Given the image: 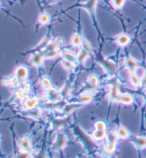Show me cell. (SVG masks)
I'll use <instances>...</instances> for the list:
<instances>
[{
	"mask_svg": "<svg viewBox=\"0 0 146 158\" xmlns=\"http://www.w3.org/2000/svg\"><path fill=\"white\" fill-rule=\"evenodd\" d=\"M59 46L58 45L56 41H52V42H49L47 46H46V50L47 52H51V51H57L59 49Z\"/></svg>",
	"mask_w": 146,
	"mask_h": 158,
	"instance_id": "31",
	"label": "cell"
},
{
	"mask_svg": "<svg viewBox=\"0 0 146 158\" xmlns=\"http://www.w3.org/2000/svg\"><path fill=\"white\" fill-rule=\"evenodd\" d=\"M106 138H107L108 141L115 142V143H117L118 140H119V137H118L116 132H114L113 131L108 132Z\"/></svg>",
	"mask_w": 146,
	"mask_h": 158,
	"instance_id": "27",
	"label": "cell"
},
{
	"mask_svg": "<svg viewBox=\"0 0 146 158\" xmlns=\"http://www.w3.org/2000/svg\"><path fill=\"white\" fill-rule=\"evenodd\" d=\"M14 76L17 78L20 82H26L29 76V69L27 66L20 65L15 69Z\"/></svg>",
	"mask_w": 146,
	"mask_h": 158,
	"instance_id": "2",
	"label": "cell"
},
{
	"mask_svg": "<svg viewBox=\"0 0 146 158\" xmlns=\"http://www.w3.org/2000/svg\"><path fill=\"white\" fill-rule=\"evenodd\" d=\"M101 64L103 65V68L107 71L108 73L114 74L116 72V67H115V64H113V63H111L108 61H106V60L101 59Z\"/></svg>",
	"mask_w": 146,
	"mask_h": 158,
	"instance_id": "14",
	"label": "cell"
},
{
	"mask_svg": "<svg viewBox=\"0 0 146 158\" xmlns=\"http://www.w3.org/2000/svg\"><path fill=\"white\" fill-rule=\"evenodd\" d=\"M87 82H89V83H91V84L94 85H98L99 79L96 75H91L88 78Z\"/></svg>",
	"mask_w": 146,
	"mask_h": 158,
	"instance_id": "32",
	"label": "cell"
},
{
	"mask_svg": "<svg viewBox=\"0 0 146 158\" xmlns=\"http://www.w3.org/2000/svg\"><path fill=\"white\" fill-rule=\"evenodd\" d=\"M119 96L120 94L119 85H118V83H114V84L111 85L109 90V98L112 101L115 102Z\"/></svg>",
	"mask_w": 146,
	"mask_h": 158,
	"instance_id": "10",
	"label": "cell"
},
{
	"mask_svg": "<svg viewBox=\"0 0 146 158\" xmlns=\"http://www.w3.org/2000/svg\"><path fill=\"white\" fill-rule=\"evenodd\" d=\"M93 99H94V97L91 94H83L78 96V101L81 104H89L92 102Z\"/></svg>",
	"mask_w": 146,
	"mask_h": 158,
	"instance_id": "18",
	"label": "cell"
},
{
	"mask_svg": "<svg viewBox=\"0 0 146 158\" xmlns=\"http://www.w3.org/2000/svg\"><path fill=\"white\" fill-rule=\"evenodd\" d=\"M116 134L119 138L120 139H128L131 137V133L127 130L126 127L123 126V125H119L117 127L116 129Z\"/></svg>",
	"mask_w": 146,
	"mask_h": 158,
	"instance_id": "11",
	"label": "cell"
},
{
	"mask_svg": "<svg viewBox=\"0 0 146 158\" xmlns=\"http://www.w3.org/2000/svg\"><path fill=\"white\" fill-rule=\"evenodd\" d=\"M46 95L48 100L51 103H58L62 99L61 91L54 87L46 90Z\"/></svg>",
	"mask_w": 146,
	"mask_h": 158,
	"instance_id": "3",
	"label": "cell"
},
{
	"mask_svg": "<svg viewBox=\"0 0 146 158\" xmlns=\"http://www.w3.org/2000/svg\"><path fill=\"white\" fill-rule=\"evenodd\" d=\"M139 66H140V64L138 61H136L135 59H133V58L129 57L126 59V66L128 68V70L130 69H137Z\"/></svg>",
	"mask_w": 146,
	"mask_h": 158,
	"instance_id": "20",
	"label": "cell"
},
{
	"mask_svg": "<svg viewBox=\"0 0 146 158\" xmlns=\"http://www.w3.org/2000/svg\"><path fill=\"white\" fill-rule=\"evenodd\" d=\"M59 56V51H51L47 52L44 54V58L46 59H54Z\"/></svg>",
	"mask_w": 146,
	"mask_h": 158,
	"instance_id": "24",
	"label": "cell"
},
{
	"mask_svg": "<svg viewBox=\"0 0 146 158\" xmlns=\"http://www.w3.org/2000/svg\"><path fill=\"white\" fill-rule=\"evenodd\" d=\"M39 21L41 24H47L50 22V17L46 13H42L39 17Z\"/></svg>",
	"mask_w": 146,
	"mask_h": 158,
	"instance_id": "26",
	"label": "cell"
},
{
	"mask_svg": "<svg viewBox=\"0 0 146 158\" xmlns=\"http://www.w3.org/2000/svg\"><path fill=\"white\" fill-rule=\"evenodd\" d=\"M89 56L90 53L82 48V49L80 50V52L77 56V63L81 65L85 64V63L89 59Z\"/></svg>",
	"mask_w": 146,
	"mask_h": 158,
	"instance_id": "12",
	"label": "cell"
},
{
	"mask_svg": "<svg viewBox=\"0 0 146 158\" xmlns=\"http://www.w3.org/2000/svg\"><path fill=\"white\" fill-rule=\"evenodd\" d=\"M116 42L120 46H126L131 42V38L126 34H120L117 37Z\"/></svg>",
	"mask_w": 146,
	"mask_h": 158,
	"instance_id": "17",
	"label": "cell"
},
{
	"mask_svg": "<svg viewBox=\"0 0 146 158\" xmlns=\"http://www.w3.org/2000/svg\"><path fill=\"white\" fill-rule=\"evenodd\" d=\"M103 149L107 154H113L116 150V143H115V142L107 141L104 144Z\"/></svg>",
	"mask_w": 146,
	"mask_h": 158,
	"instance_id": "15",
	"label": "cell"
},
{
	"mask_svg": "<svg viewBox=\"0 0 146 158\" xmlns=\"http://www.w3.org/2000/svg\"><path fill=\"white\" fill-rule=\"evenodd\" d=\"M15 95H16V97H17V98L19 100V101H24V100L28 97L27 94H26L24 92H23L22 90H21L16 91Z\"/></svg>",
	"mask_w": 146,
	"mask_h": 158,
	"instance_id": "33",
	"label": "cell"
},
{
	"mask_svg": "<svg viewBox=\"0 0 146 158\" xmlns=\"http://www.w3.org/2000/svg\"><path fill=\"white\" fill-rule=\"evenodd\" d=\"M40 85L45 90L49 89L52 87V83L51 79L48 77H43L40 80Z\"/></svg>",
	"mask_w": 146,
	"mask_h": 158,
	"instance_id": "21",
	"label": "cell"
},
{
	"mask_svg": "<svg viewBox=\"0 0 146 158\" xmlns=\"http://www.w3.org/2000/svg\"><path fill=\"white\" fill-rule=\"evenodd\" d=\"M56 41V43L58 44V45H59V46H64V44H65L64 39H62V38H58Z\"/></svg>",
	"mask_w": 146,
	"mask_h": 158,
	"instance_id": "40",
	"label": "cell"
},
{
	"mask_svg": "<svg viewBox=\"0 0 146 158\" xmlns=\"http://www.w3.org/2000/svg\"><path fill=\"white\" fill-rule=\"evenodd\" d=\"M67 140L66 136L64 134H60L55 142L54 147L57 150H63L67 145Z\"/></svg>",
	"mask_w": 146,
	"mask_h": 158,
	"instance_id": "6",
	"label": "cell"
},
{
	"mask_svg": "<svg viewBox=\"0 0 146 158\" xmlns=\"http://www.w3.org/2000/svg\"><path fill=\"white\" fill-rule=\"evenodd\" d=\"M65 125V123L64 120H57L56 121V124H55V126L56 128H59L60 127H62L64 126Z\"/></svg>",
	"mask_w": 146,
	"mask_h": 158,
	"instance_id": "39",
	"label": "cell"
},
{
	"mask_svg": "<svg viewBox=\"0 0 146 158\" xmlns=\"http://www.w3.org/2000/svg\"><path fill=\"white\" fill-rule=\"evenodd\" d=\"M97 4V0H89L86 4V8L91 14H94Z\"/></svg>",
	"mask_w": 146,
	"mask_h": 158,
	"instance_id": "25",
	"label": "cell"
},
{
	"mask_svg": "<svg viewBox=\"0 0 146 158\" xmlns=\"http://www.w3.org/2000/svg\"><path fill=\"white\" fill-rule=\"evenodd\" d=\"M117 103H120L123 105H131V104H133L134 102V98L133 97L131 96V94H125L120 95V96L118 97L116 100Z\"/></svg>",
	"mask_w": 146,
	"mask_h": 158,
	"instance_id": "7",
	"label": "cell"
},
{
	"mask_svg": "<svg viewBox=\"0 0 146 158\" xmlns=\"http://www.w3.org/2000/svg\"><path fill=\"white\" fill-rule=\"evenodd\" d=\"M31 112L29 113V115L31 116L32 118H34V119H39V118H40V111L38 109H34V110H30Z\"/></svg>",
	"mask_w": 146,
	"mask_h": 158,
	"instance_id": "35",
	"label": "cell"
},
{
	"mask_svg": "<svg viewBox=\"0 0 146 158\" xmlns=\"http://www.w3.org/2000/svg\"><path fill=\"white\" fill-rule=\"evenodd\" d=\"M132 142L138 149H144L146 148V138L142 136L134 137Z\"/></svg>",
	"mask_w": 146,
	"mask_h": 158,
	"instance_id": "9",
	"label": "cell"
},
{
	"mask_svg": "<svg viewBox=\"0 0 146 158\" xmlns=\"http://www.w3.org/2000/svg\"><path fill=\"white\" fill-rule=\"evenodd\" d=\"M0 7H1V4H0Z\"/></svg>",
	"mask_w": 146,
	"mask_h": 158,
	"instance_id": "42",
	"label": "cell"
},
{
	"mask_svg": "<svg viewBox=\"0 0 146 158\" xmlns=\"http://www.w3.org/2000/svg\"><path fill=\"white\" fill-rule=\"evenodd\" d=\"M20 90H22L23 92H24L26 94H29L31 92V85L28 82H23L22 87L20 88Z\"/></svg>",
	"mask_w": 146,
	"mask_h": 158,
	"instance_id": "30",
	"label": "cell"
},
{
	"mask_svg": "<svg viewBox=\"0 0 146 158\" xmlns=\"http://www.w3.org/2000/svg\"><path fill=\"white\" fill-rule=\"evenodd\" d=\"M97 87H98V85H94L89 82H87L86 84L85 85L84 88L88 91H95L97 89Z\"/></svg>",
	"mask_w": 146,
	"mask_h": 158,
	"instance_id": "36",
	"label": "cell"
},
{
	"mask_svg": "<svg viewBox=\"0 0 146 158\" xmlns=\"http://www.w3.org/2000/svg\"><path fill=\"white\" fill-rule=\"evenodd\" d=\"M2 85L5 87H10L11 86V82L10 78H5L2 80Z\"/></svg>",
	"mask_w": 146,
	"mask_h": 158,
	"instance_id": "38",
	"label": "cell"
},
{
	"mask_svg": "<svg viewBox=\"0 0 146 158\" xmlns=\"http://www.w3.org/2000/svg\"><path fill=\"white\" fill-rule=\"evenodd\" d=\"M61 56L64 58V59L68 60V61L73 62L74 64L77 63V56L70 51L64 50L61 53Z\"/></svg>",
	"mask_w": 146,
	"mask_h": 158,
	"instance_id": "13",
	"label": "cell"
},
{
	"mask_svg": "<svg viewBox=\"0 0 146 158\" xmlns=\"http://www.w3.org/2000/svg\"><path fill=\"white\" fill-rule=\"evenodd\" d=\"M81 107V103H71L66 105L63 108V113L65 115H69L71 113H72L74 110Z\"/></svg>",
	"mask_w": 146,
	"mask_h": 158,
	"instance_id": "16",
	"label": "cell"
},
{
	"mask_svg": "<svg viewBox=\"0 0 146 158\" xmlns=\"http://www.w3.org/2000/svg\"><path fill=\"white\" fill-rule=\"evenodd\" d=\"M31 153L26 152V151L21 150V152H19L18 153L17 156L18 157H26V158H27V157H31Z\"/></svg>",
	"mask_w": 146,
	"mask_h": 158,
	"instance_id": "37",
	"label": "cell"
},
{
	"mask_svg": "<svg viewBox=\"0 0 146 158\" xmlns=\"http://www.w3.org/2000/svg\"><path fill=\"white\" fill-rule=\"evenodd\" d=\"M129 80H130V82H131V84L133 85L134 87L139 88L141 86L142 81H141V79L137 75V74H136V73L130 74Z\"/></svg>",
	"mask_w": 146,
	"mask_h": 158,
	"instance_id": "19",
	"label": "cell"
},
{
	"mask_svg": "<svg viewBox=\"0 0 146 158\" xmlns=\"http://www.w3.org/2000/svg\"><path fill=\"white\" fill-rule=\"evenodd\" d=\"M107 126L103 120H98L94 123V131H93L91 138L96 142L104 140L107 136Z\"/></svg>",
	"mask_w": 146,
	"mask_h": 158,
	"instance_id": "1",
	"label": "cell"
},
{
	"mask_svg": "<svg viewBox=\"0 0 146 158\" xmlns=\"http://www.w3.org/2000/svg\"><path fill=\"white\" fill-rule=\"evenodd\" d=\"M22 102V108L26 110H34L39 104V100L37 97H27Z\"/></svg>",
	"mask_w": 146,
	"mask_h": 158,
	"instance_id": "5",
	"label": "cell"
},
{
	"mask_svg": "<svg viewBox=\"0 0 146 158\" xmlns=\"http://www.w3.org/2000/svg\"><path fill=\"white\" fill-rule=\"evenodd\" d=\"M81 46H82V48L84 49L85 51H86L87 52H89L90 54H91L93 53L92 52V48L91 44H90L89 42H88L87 40H86L84 39H82V42H81Z\"/></svg>",
	"mask_w": 146,
	"mask_h": 158,
	"instance_id": "29",
	"label": "cell"
},
{
	"mask_svg": "<svg viewBox=\"0 0 146 158\" xmlns=\"http://www.w3.org/2000/svg\"><path fill=\"white\" fill-rule=\"evenodd\" d=\"M141 81H142L141 86H143V88H146V71L144 73V75H143V78L141 79Z\"/></svg>",
	"mask_w": 146,
	"mask_h": 158,
	"instance_id": "41",
	"label": "cell"
},
{
	"mask_svg": "<svg viewBox=\"0 0 146 158\" xmlns=\"http://www.w3.org/2000/svg\"><path fill=\"white\" fill-rule=\"evenodd\" d=\"M71 84L66 85L61 91L62 97H64V98L69 97V95L71 94Z\"/></svg>",
	"mask_w": 146,
	"mask_h": 158,
	"instance_id": "28",
	"label": "cell"
},
{
	"mask_svg": "<svg viewBox=\"0 0 146 158\" xmlns=\"http://www.w3.org/2000/svg\"><path fill=\"white\" fill-rule=\"evenodd\" d=\"M18 145L20 148L21 150L26 151V152L32 153L34 151L31 145V138L29 135L24 136V138L18 142Z\"/></svg>",
	"mask_w": 146,
	"mask_h": 158,
	"instance_id": "4",
	"label": "cell"
},
{
	"mask_svg": "<svg viewBox=\"0 0 146 158\" xmlns=\"http://www.w3.org/2000/svg\"><path fill=\"white\" fill-rule=\"evenodd\" d=\"M113 4L115 9H120L124 5L125 0H113Z\"/></svg>",
	"mask_w": 146,
	"mask_h": 158,
	"instance_id": "34",
	"label": "cell"
},
{
	"mask_svg": "<svg viewBox=\"0 0 146 158\" xmlns=\"http://www.w3.org/2000/svg\"><path fill=\"white\" fill-rule=\"evenodd\" d=\"M44 56L39 54V53H35L31 58V63L34 66L40 68L44 64Z\"/></svg>",
	"mask_w": 146,
	"mask_h": 158,
	"instance_id": "8",
	"label": "cell"
},
{
	"mask_svg": "<svg viewBox=\"0 0 146 158\" xmlns=\"http://www.w3.org/2000/svg\"><path fill=\"white\" fill-rule=\"evenodd\" d=\"M75 64L74 63L69 61L68 60L66 59H63L61 61V65L64 68L66 69V71H72L74 68H75Z\"/></svg>",
	"mask_w": 146,
	"mask_h": 158,
	"instance_id": "22",
	"label": "cell"
},
{
	"mask_svg": "<svg viewBox=\"0 0 146 158\" xmlns=\"http://www.w3.org/2000/svg\"><path fill=\"white\" fill-rule=\"evenodd\" d=\"M71 44L74 47H78L80 45H81L82 42V37L81 36L80 34H75V35L73 36L72 38H71Z\"/></svg>",
	"mask_w": 146,
	"mask_h": 158,
	"instance_id": "23",
	"label": "cell"
}]
</instances>
